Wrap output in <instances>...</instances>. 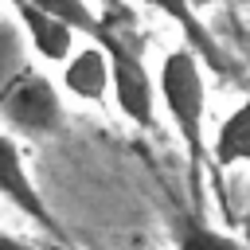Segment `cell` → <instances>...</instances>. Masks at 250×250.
I'll list each match as a JSON object with an SVG mask.
<instances>
[{"label": "cell", "mask_w": 250, "mask_h": 250, "mask_svg": "<svg viewBox=\"0 0 250 250\" xmlns=\"http://www.w3.org/2000/svg\"><path fill=\"white\" fill-rule=\"evenodd\" d=\"M156 98L168 109L184 148H188V191L191 211H203V164H207V78L203 62L188 47H172L156 70Z\"/></svg>", "instance_id": "1"}, {"label": "cell", "mask_w": 250, "mask_h": 250, "mask_svg": "<svg viewBox=\"0 0 250 250\" xmlns=\"http://www.w3.org/2000/svg\"><path fill=\"white\" fill-rule=\"evenodd\" d=\"M94 43L109 59V94H113L117 113L129 117L137 129H152L156 125V78L145 66L141 39L133 35V16L117 0L102 4Z\"/></svg>", "instance_id": "2"}, {"label": "cell", "mask_w": 250, "mask_h": 250, "mask_svg": "<svg viewBox=\"0 0 250 250\" xmlns=\"http://www.w3.org/2000/svg\"><path fill=\"white\" fill-rule=\"evenodd\" d=\"M62 98L59 86L31 62H23L4 86H0V125L12 137H55L62 129Z\"/></svg>", "instance_id": "3"}, {"label": "cell", "mask_w": 250, "mask_h": 250, "mask_svg": "<svg viewBox=\"0 0 250 250\" xmlns=\"http://www.w3.org/2000/svg\"><path fill=\"white\" fill-rule=\"evenodd\" d=\"M0 199H8L20 215H27V219H31L39 230H47L51 238L66 242V230H62V223L55 219V211L47 207V199L39 195V188H35L27 164H23V152H20L16 137L4 133V129H0Z\"/></svg>", "instance_id": "4"}, {"label": "cell", "mask_w": 250, "mask_h": 250, "mask_svg": "<svg viewBox=\"0 0 250 250\" xmlns=\"http://www.w3.org/2000/svg\"><path fill=\"white\" fill-rule=\"evenodd\" d=\"M145 8H152V12H160L164 20H172L180 31H184V47L188 51H195V59L199 62H207L215 74H223V78H230L234 74V66H230V55L219 47V39L207 31V23L199 20V12L191 8V0H141Z\"/></svg>", "instance_id": "5"}, {"label": "cell", "mask_w": 250, "mask_h": 250, "mask_svg": "<svg viewBox=\"0 0 250 250\" xmlns=\"http://www.w3.org/2000/svg\"><path fill=\"white\" fill-rule=\"evenodd\" d=\"M12 8H16V23H20L27 47H31L43 62H62V59L74 51V31H70L59 16L35 8L31 0H12Z\"/></svg>", "instance_id": "6"}, {"label": "cell", "mask_w": 250, "mask_h": 250, "mask_svg": "<svg viewBox=\"0 0 250 250\" xmlns=\"http://www.w3.org/2000/svg\"><path fill=\"white\" fill-rule=\"evenodd\" d=\"M62 90L82 102H105L109 94V59L98 43L70 51L62 59Z\"/></svg>", "instance_id": "7"}, {"label": "cell", "mask_w": 250, "mask_h": 250, "mask_svg": "<svg viewBox=\"0 0 250 250\" xmlns=\"http://www.w3.org/2000/svg\"><path fill=\"white\" fill-rule=\"evenodd\" d=\"M207 160H211L215 176H223V172L234 168V164H250V90H246V98L227 113V121L219 125V137H215Z\"/></svg>", "instance_id": "8"}, {"label": "cell", "mask_w": 250, "mask_h": 250, "mask_svg": "<svg viewBox=\"0 0 250 250\" xmlns=\"http://www.w3.org/2000/svg\"><path fill=\"white\" fill-rule=\"evenodd\" d=\"M176 250H246V246L238 238L207 227L203 215L191 211V215H180L176 219Z\"/></svg>", "instance_id": "9"}, {"label": "cell", "mask_w": 250, "mask_h": 250, "mask_svg": "<svg viewBox=\"0 0 250 250\" xmlns=\"http://www.w3.org/2000/svg\"><path fill=\"white\" fill-rule=\"evenodd\" d=\"M35 8H43V12H51V16H59L70 31H82V35H98V16L90 12V4L86 0H31Z\"/></svg>", "instance_id": "10"}, {"label": "cell", "mask_w": 250, "mask_h": 250, "mask_svg": "<svg viewBox=\"0 0 250 250\" xmlns=\"http://www.w3.org/2000/svg\"><path fill=\"white\" fill-rule=\"evenodd\" d=\"M23 51H27V39H23V31H20V23H12V20H0V86L27 62L23 59Z\"/></svg>", "instance_id": "11"}, {"label": "cell", "mask_w": 250, "mask_h": 250, "mask_svg": "<svg viewBox=\"0 0 250 250\" xmlns=\"http://www.w3.org/2000/svg\"><path fill=\"white\" fill-rule=\"evenodd\" d=\"M0 250H35V246L23 242V238H16V234H8V230H0Z\"/></svg>", "instance_id": "12"}, {"label": "cell", "mask_w": 250, "mask_h": 250, "mask_svg": "<svg viewBox=\"0 0 250 250\" xmlns=\"http://www.w3.org/2000/svg\"><path fill=\"white\" fill-rule=\"evenodd\" d=\"M211 4H219V0H191V8H195V12H203V8H211Z\"/></svg>", "instance_id": "13"}]
</instances>
